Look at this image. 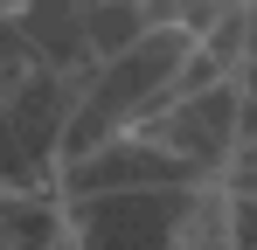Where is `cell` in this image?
<instances>
[{"mask_svg": "<svg viewBox=\"0 0 257 250\" xmlns=\"http://www.w3.org/2000/svg\"><path fill=\"white\" fill-rule=\"evenodd\" d=\"M188 195H195V181H146V188L63 195V236L90 243V250H174Z\"/></svg>", "mask_w": 257, "mask_h": 250, "instance_id": "1", "label": "cell"}, {"mask_svg": "<svg viewBox=\"0 0 257 250\" xmlns=\"http://www.w3.org/2000/svg\"><path fill=\"white\" fill-rule=\"evenodd\" d=\"M132 132L153 139V146H167L174 160H188L195 174H215V167L229 160V146H236V83L215 77L202 90H181L167 104H153Z\"/></svg>", "mask_w": 257, "mask_h": 250, "instance_id": "2", "label": "cell"}, {"mask_svg": "<svg viewBox=\"0 0 257 250\" xmlns=\"http://www.w3.org/2000/svg\"><path fill=\"white\" fill-rule=\"evenodd\" d=\"M146 181H209V174H195L188 160H174L167 146H153L139 132H111V139L84 146V153L56 160L49 188L63 202V195H104V188H146Z\"/></svg>", "mask_w": 257, "mask_h": 250, "instance_id": "3", "label": "cell"}, {"mask_svg": "<svg viewBox=\"0 0 257 250\" xmlns=\"http://www.w3.org/2000/svg\"><path fill=\"white\" fill-rule=\"evenodd\" d=\"M49 243H63L56 188H7L0 181V250H49Z\"/></svg>", "mask_w": 257, "mask_h": 250, "instance_id": "4", "label": "cell"}, {"mask_svg": "<svg viewBox=\"0 0 257 250\" xmlns=\"http://www.w3.org/2000/svg\"><path fill=\"white\" fill-rule=\"evenodd\" d=\"M222 7H229V0H139V14H146L153 28H188V35H202Z\"/></svg>", "mask_w": 257, "mask_h": 250, "instance_id": "5", "label": "cell"}, {"mask_svg": "<svg viewBox=\"0 0 257 250\" xmlns=\"http://www.w3.org/2000/svg\"><path fill=\"white\" fill-rule=\"evenodd\" d=\"M222 250H257V195L222 188Z\"/></svg>", "mask_w": 257, "mask_h": 250, "instance_id": "6", "label": "cell"}, {"mask_svg": "<svg viewBox=\"0 0 257 250\" xmlns=\"http://www.w3.org/2000/svg\"><path fill=\"white\" fill-rule=\"evenodd\" d=\"M229 83H236V139H257V56H243Z\"/></svg>", "mask_w": 257, "mask_h": 250, "instance_id": "7", "label": "cell"}, {"mask_svg": "<svg viewBox=\"0 0 257 250\" xmlns=\"http://www.w3.org/2000/svg\"><path fill=\"white\" fill-rule=\"evenodd\" d=\"M0 181H7V132H0Z\"/></svg>", "mask_w": 257, "mask_h": 250, "instance_id": "8", "label": "cell"}]
</instances>
